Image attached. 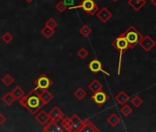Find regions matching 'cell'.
Here are the masks:
<instances>
[{
  "label": "cell",
  "mask_w": 156,
  "mask_h": 132,
  "mask_svg": "<svg viewBox=\"0 0 156 132\" xmlns=\"http://www.w3.org/2000/svg\"><path fill=\"white\" fill-rule=\"evenodd\" d=\"M19 101L20 104L25 107L31 115H36L43 106V104L36 89H32L27 96H24Z\"/></svg>",
  "instance_id": "6da1fadb"
},
{
  "label": "cell",
  "mask_w": 156,
  "mask_h": 132,
  "mask_svg": "<svg viewBox=\"0 0 156 132\" xmlns=\"http://www.w3.org/2000/svg\"><path fill=\"white\" fill-rule=\"evenodd\" d=\"M112 46L119 52V65H118V75H120V70H121V62H122V56L124 52L129 50V44L123 36V34H120L119 37H117L112 41Z\"/></svg>",
  "instance_id": "7a4b0ae2"
},
{
  "label": "cell",
  "mask_w": 156,
  "mask_h": 132,
  "mask_svg": "<svg viewBox=\"0 0 156 132\" xmlns=\"http://www.w3.org/2000/svg\"><path fill=\"white\" fill-rule=\"evenodd\" d=\"M123 36L125 37L128 44H129V49H133L137 45H139V42L142 39V35L140 32L134 27V26H129L124 33H122Z\"/></svg>",
  "instance_id": "3957f363"
},
{
  "label": "cell",
  "mask_w": 156,
  "mask_h": 132,
  "mask_svg": "<svg viewBox=\"0 0 156 132\" xmlns=\"http://www.w3.org/2000/svg\"><path fill=\"white\" fill-rule=\"evenodd\" d=\"M83 9L84 12L88 15H96V13L99 9L98 4L95 2V0H82L77 6H72L70 8H67V9Z\"/></svg>",
  "instance_id": "277c9868"
},
{
  "label": "cell",
  "mask_w": 156,
  "mask_h": 132,
  "mask_svg": "<svg viewBox=\"0 0 156 132\" xmlns=\"http://www.w3.org/2000/svg\"><path fill=\"white\" fill-rule=\"evenodd\" d=\"M90 99L98 106V107H102L109 99V96L107 93H105L103 90H100L98 92L94 93L91 96Z\"/></svg>",
  "instance_id": "5b68a950"
},
{
  "label": "cell",
  "mask_w": 156,
  "mask_h": 132,
  "mask_svg": "<svg viewBox=\"0 0 156 132\" xmlns=\"http://www.w3.org/2000/svg\"><path fill=\"white\" fill-rule=\"evenodd\" d=\"M34 85L36 86V89H40L41 91V90H48L52 85V81L45 74H42L34 82Z\"/></svg>",
  "instance_id": "8992f818"
},
{
  "label": "cell",
  "mask_w": 156,
  "mask_h": 132,
  "mask_svg": "<svg viewBox=\"0 0 156 132\" xmlns=\"http://www.w3.org/2000/svg\"><path fill=\"white\" fill-rule=\"evenodd\" d=\"M87 67H88V69H89L93 74H95V75H97V74H98L99 72H101V73L105 74V75H108V76L110 75L108 72H106V71L104 70L102 62H101L99 60L96 59V58L93 59V60L87 64Z\"/></svg>",
  "instance_id": "52a82bcc"
},
{
  "label": "cell",
  "mask_w": 156,
  "mask_h": 132,
  "mask_svg": "<svg viewBox=\"0 0 156 132\" xmlns=\"http://www.w3.org/2000/svg\"><path fill=\"white\" fill-rule=\"evenodd\" d=\"M139 45L141 47V49L144 50V51L149 52L156 45V42L150 35H146V36L142 37V39L139 42Z\"/></svg>",
  "instance_id": "ba28073f"
},
{
  "label": "cell",
  "mask_w": 156,
  "mask_h": 132,
  "mask_svg": "<svg viewBox=\"0 0 156 132\" xmlns=\"http://www.w3.org/2000/svg\"><path fill=\"white\" fill-rule=\"evenodd\" d=\"M98 131L99 129L89 119L84 120L81 127L78 130V132H98Z\"/></svg>",
  "instance_id": "9c48e42d"
},
{
  "label": "cell",
  "mask_w": 156,
  "mask_h": 132,
  "mask_svg": "<svg viewBox=\"0 0 156 132\" xmlns=\"http://www.w3.org/2000/svg\"><path fill=\"white\" fill-rule=\"evenodd\" d=\"M96 14H97L98 19H100V21L103 23H107L112 18V13L107 8H102Z\"/></svg>",
  "instance_id": "30bf717a"
},
{
  "label": "cell",
  "mask_w": 156,
  "mask_h": 132,
  "mask_svg": "<svg viewBox=\"0 0 156 132\" xmlns=\"http://www.w3.org/2000/svg\"><path fill=\"white\" fill-rule=\"evenodd\" d=\"M48 115H49L50 120H52V121H55V122H58L59 120H61L64 116V113L58 106H54L48 113Z\"/></svg>",
  "instance_id": "8fae6325"
},
{
  "label": "cell",
  "mask_w": 156,
  "mask_h": 132,
  "mask_svg": "<svg viewBox=\"0 0 156 132\" xmlns=\"http://www.w3.org/2000/svg\"><path fill=\"white\" fill-rule=\"evenodd\" d=\"M63 130L64 129L62 128L57 124V122L52 121V120H50L49 122H47L44 125V127H43L44 132H60V131H63Z\"/></svg>",
  "instance_id": "7c38bea8"
},
{
  "label": "cell",
  "mask_w": 156,
  "mask_h": 132,
  "mask_svg": "<svg viewBox=\"0 0 156 132\" xmlns=\"http://www.w3.org/2000/svg\"><path fill=\"white\" fill-rule=\"evenodd\" d=\"M147 0H129L128 4L136 12H139L145 5Z\"/></svg>",
  "instance_id": "4fadbf2b"
},
{
  "label": "cell",
  "mask_w": 156,
  "mask_h": 132,
  "mask_svg": "<svg viewBox=\"0 0 156 132\" xmlns=\"http://www.w3.org/2000/svg\"><path fill=\"white\" fill-rule=\"evenodd\" d=\"M70 118L72 123V132H78V130H79L83 124V120L77 115H73V116Z\"/></svg>",
  "instance_id": "5bb4252c"
},
{
  "label": "cell",
  "mask_w": 156,
  "mask_h": 132,
  "mask_svg": "<svg viewBox=\"0 0 156 132\" xmlns=\"http://www.w3.org/2000/svg\"><path fill=\"white\" fill-rule=\"evenodd\" d=\"M35 119H36L41 126H44L47 122L50 121V117H49L48 113H46L45 111H43V110H41V109L35 115Z\"/></svg>",
  "instance_id": "9a60e30c"
},
{
  "label": "cell",
  "mask_w": 156,
  "mask_h": 132,
  "mask_svg": "<svg viewBox=\"0 0 156 132\" xmlns=\"http://www.w3.org/2000/svg\"><path fill=\"white\" fill-rule=\"evenodd\" d=\"M39 96H40V98H41L43 106L48 105L53 99L52 94H51L48 90H41V92L39 94Z\"/></svg>",
  "instance_id": "2e32d148"
},
{
  "label": "cell",
  "mask_w": 156,
  "mask_h": 132,
  "mask_svg": "<svg viewBox=\"0 0 156 132\" xmlns=\"http://www.w3.org/2000/svg\"><path fill=\"white\" fill-rule=\"evenodd\" d=\"M129 99V96L124 92V91H120L115 97V100L117 101V103L120 106H123L125 105Z\"/></svg>",
  "instance_id": "e0dca14e"
},
{
  "label": "cell",
  "mask_w": 156,
  "mask_h": 132,
  "mask_svg": "<svg viewBox=\"0 0 156 132\" xmlns=\"http://www.w3.org/2000/svg\"><path fill=\"white\" fill-rule=\"evenodd\" d=\"M88 88L93 92V93H96V92H98L100 90H103V85L97 79L93 80L89 85H88Z\"/></svg>",
  "instance_id": "ac0fdd59"
},
{
  "label": "cell",
  "mask_w": 156,
  "mask_h": 132,
  "mask_svg": "<svg viewBox=\"0 0 156 132\" xmlns=\"http://www.w3.org/2000/svg\"><path fill=\"white\" fill-rule=\"evenodd\" d=\"M120 117L117 115V114H115V113H112L108 118H107V121H108V123L111 126V127H117L119 123H120Z\"/></svg>",
  "instance_id": "d6986e66"
},
{
  "label": "cell",
  "mask_w": 156,
  "mask_h": 132,
  "mask_svg": "<svg viewBox=\"0 0 156 132\" xmlns=\"http://www.w3.org/2000/svg\"><path fill=\"white\" fill-rule=\"evenodd\" d=\"M11 94L13 95V96L15 97L16 100H20V98H22L25 96V92L24 90L20 87V86H16L14 87V89L11 91Z\"/></svg>",
  "instance_id": "ffe728a7"
},
{
  "label": "cell",
  "mask_w": 156,
  "mask_h": 132,
  "mask_svg": "<svg viewBox=\"0 0 156 132\" xmlns=\"http://www.w3.org/2000/svg\"><path fill=\"white\" fill-rule=\"evenodd\" d=\"M61 122V126L62 128L68 132H72V123H71V118L70 117H62Z\"/></svg>",
  "instance_id": "44dd1931"
},
{
  "label": "cell",
  "mask_w": 156,
  "mask_h": 132,
  "mask_svg": "<svg viewBox=\"0 0 156 132\" xmlns=\"http://www.w3.org/2000/svg\"><path fill=\"white\" fill-rule=\"evenodd\" d=\"M15 97L13 96V95L11 94V92H9V93H7L3 97H2V101L7 105V106H12V104L15 102Z\"/></svg>",
  "instance_id": "7402d4cb"
},
{
  "label": "cell",
  "mask_w": 156,
  "mask_h": 132,
  "mask_svg": "<svg viewBox=\"0 0 156 132\" xmlns=\"http://www.w3.org/2000/svg\"><path fill=\"white\" fill-rule=\"evenodd\" d=\"M92 32H93L92 29L89 28L87 25H83V26L80 28V30H79V33H80L83 37H85V38L89 37V35H91Z\"/></svg>",
  "instance_id": "603a6c76"
},
{
  "label": "cell",
  "mask_w": 156,
  "mask_h": 132,
  "mask_svg": "<svg viewBox=\"0 0 156 132\" xmlns=\"http://www.w3.org/2000/svg\"><path fill=\"white\" fill-rule=\"evenodd\" d=\"M54 33H55V30H52V29H51L49 27H46V26L41 30V34L44 38H46V39H50Z\"/></svg>",
  "instance_id": "cb8c5ba5"
},
{
  "label": "cell",
  "mask_w": 156,
  "mask_h": 132,
  "mask_svg": "<svg viewBox=\"0 0 156 132\" xmlns=\"http://www.w3.org/2000/svg\"><path fill=\"white\" fill-rule=\"evenodd\" d=\"M87 92L82 88V87H79V88H77L76 91L73 93V96L78 99V100H83L86 96H87Z\"/></svg>",
  "instance_id": "d4e9b609"
},
{
  "label": "cell",
  "mask_w": 156,
  "mask_h": 132,
  "mask_svg": "<svg viewBox=\"0 0 156 132\" xmlns=\"http://www.w3.org/2000/svg\"><path fill=\"white\" fill-rule=\"evenodd\" d=\"M120 113L124 116H129L131 113H132V108L129 106V105H127V103L125 104V105H123L122 106V107L120 108Z\"/></svg>",
  "instance_id": "484cf974"
},
{
  "label": "cell",
  "mask_w": 156,
  "mask_h": 132,
  "mask_svg": "<svg viewBox=\"0 0 156 132\" xmlns=\"http://www.w3.org/2000/svg\"><path fill=\"white\" fill-rule=\"evenodd\" d=\"M130 103L132 104L133 106H135L136 108H138V107H140V106L142 105L143 100H142L139 96H135L130 100Z\"/></svg>",
  "instance_id": "4316f807"
},
{
  "label": "cell",
  "mask_w": 156,
  "mask_h": 132,
  "mask_svg": "<svg viewBox=\"0 0 156 132\" xmlns=\"http://www.w3.org/2000/svg\"><path fill=\"white\" fill-rule=\"evenodd\" d=\"M14 78L10 75H6L3 78H2V82L4 83V85H7V86H10L13 83H14Z\"/></svg>",
  "instance_id": "83f0119b"
},
{
  "label": "cell",
  "mask_w": 156,
  "mask_h": 132,
  "mask_svg": "<svg viewBox=\"0 0 156 132\" xmlns=\"http://www.w3.org/2000/svg\"><path fill=\"white\" fill-rule=\"evenodd\" d=\"M88 55H89V52L86 48H81L79 50L77 51V56L82 60H85Z\"/></svg>",
  "instance_id": "f1b7e54d"
},
{
  "label": "cell",
  "mask_w": 156,
  "mask_h": 132,
  "mask_svg": "<svg viewBox=\"0 0 156 132\" xmlns=\"http://www.w3.org/2000/svg\"><path fill=\"white\" fill-rule=\"evenodd\" d=\"M1 40H2V41L5 42L6 44H9V43H10V42L13 40V36H12L11 33H9V32H5V33L3 34V36L1 37Z\"/></svg>",
  "instance_id": "f546056e"
},
{
  "label": "cell",
  "mask_w": 156,
  "mask_h": 132,
  "mask_svg": "<svg viewBox=\"0 0 156 132\" xmlns=\"http://www.w3.org/2000/svg\"><path fill=\"white\" fill-rule=\"evenodd\" d=\"M55 9H56V10H57L58 12H60V13H63V12L67 9V6L64 4V2H63V1H60V2H58V3L56 4Z\"/></svg>",
  "instance_id": "4dcf8cb0"
},
{
  "label": "cell",
  "mask_w": 156,
  "mask_h": 132,
  "mask_svg": "<svg viewBox=\"0 0 156 132\" xmlns=\"http://www.w3.org/2000/svg\"><path fill=\"white\" fill-rule=\"evenodd\" d=\"M45 26L46 27H49V28H51L52 30H54L58 26V22L55 19H49L47 20V22L45 23Z\"/></svg>",
  "instance_id": "1f68e13d"
},
{
  "label": "cell",
  "mask_w": 156,
  "mask_h": 132,
  "mask_svg": "<svg viewBox=\"0 0 156 132\" xmlns=\"http://www.w3.org/2000/svg\"><path fill=\"white\" fill-rule=\"evenodd\" d=\"M6 121H7V117L2 113H0V126H2L3 124H5Z\"/></svg>",
  "instance_id": "d6a6232c"
},
{
  "label": "cell",
  "mask_w": 156,
  "mask_h": 132,
  "mask_svg": "<svg viewBox=\"0 0 156 132\" xmlns=\"http://www.w3.org/2000/svg\"><path fill=\"white\" fill-rule=\"evenodd\" d=\"M64 4L68 7V6H71V5H73V0H64Z\"/></svg>",
  "instance_id": "836d02e7"
},
{
  "label": "cell",
  "mask_w": 156,
  "mask_h": 132,
  "mask_svg": "<svg viewBox=\"0 0 156 132\" xmlns=\"http://www.w3.org/2000/svg\"><path fill=\"white\" fill-rule=\"evenodd\" d=\"M151 5H153L156 8V0H151Z\"/></svg>",
  "instance_id": "e575fe53"
},
{
  "label": "cell",
  "mask_w": 156,
  "mask_h": 132,
  "mask_svg": "<svg viewBox=\"0 0 156 132\" xmlns=\"http://www.w3.org/2000/svg\"><path fill=\"white\" fill-rule=\"evenodd\" d=\"M25 1L27 2V3H29V4H30V3H32L34 0H25Z\"/></svg>",
  "instance_id": "d590c367"
},
{
  "label": "cell",
  "mask_w": 156,
  "mask_h": 132,
  "mask_svg": "<svg viewBox=\"0 0 156 132\" xmlns=\"http://www.w3.org/2000/svg\"><path fill=\"white\" fill-rule=\"evenodd\" d=\"M112 1H113V2H118L119 0H112Z\"/></svg>",
  "instance_id": "8d00e7d4"
}]
</instances>
